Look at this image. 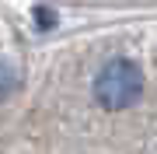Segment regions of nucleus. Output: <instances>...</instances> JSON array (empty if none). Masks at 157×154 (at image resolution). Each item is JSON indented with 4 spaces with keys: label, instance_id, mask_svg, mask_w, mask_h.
<instances>
[{
    "label": "nucleus",
    "instance_id": "obj_1",
    "mask_svg": "<svg viewBox=\"0 0 157 154\" xmlns=\"http://www.w3.org/2000/svg\"><path fill=\"white\" fill-rule=\"evenodd\" d=\"M140 91H143V74H140V67H136L133 60H112V63H105V67L98 70V77H94L98 105L112 109V112L129 109L140 98Z\"/></svg>",
    "mask_w": 157,
    "mask_h": 154
}]
</instances>
